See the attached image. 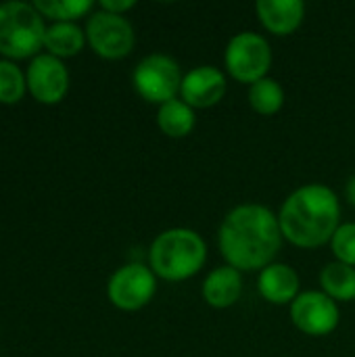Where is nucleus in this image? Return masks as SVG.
I'll return each instance as SVG.
<instances>
[{"label": "nucleus", "mask_w": 355, "mask_h": 357, "mask_svg": "<svg viewBox=\"0 0 355 357\" xmlns=\"http://www.w3.org/2000/svg\"><path fill=\"white\" fill-rule=\"evenodd\" d=\"M218 243L228 266L239 272L264 270L274 264L282 245L278 215L257 203L239 205L224 218Z\"/></svg>", "instance_id": "obj_1"}, {"label": "nucleus", "mask_w": 355, "mask_h": 357, "mask_svg": "<svg viewBox=\"0 0 355 357\" xmlns=\"http://www.w3.org/2000/svg\"><path fill=\"white\" fill-rule=\"evenodd\" d=\"M341 220V205L333 188L305 184L297 188L280 207L278 224L282 238L301 249H316L331 243Z\"/></svg>", "instance_id": "obj_2"}, {"label": "nucleus", "mask_w": 355, "mask_h": 357, "mask_svg": "<svg viewBox=\"0 0 355 357\" xmlns=\"http://www.w3.org/2000/svg\"><path fill=\"white\" fill-rule=\"evenodd\" d=\"M205 259L207 245L190 228H169L161 232L149 249L153 274L169 282L192 278L203 268Z\"/></svg>", "instance_id": "obj_3"}, {"label": "nucleus", "mask_w": 355, "mask_h": 357, "mask_svg": "<svg viewBox=\"0 0 355 357\" xmlns=\"http://www.w3.org/2000/svg\"><path fill=\"white\" fill-rule=\"evenodd\" d=\"M44 17L21 0L0 2V54L8 61L40 54L44 46Z\"/></svg>", "instance_id": "obj_4"}, {"label": "nucleus", "mask_w": 355, "mask_h": 357, "mask_svg": "<svg viewBox=\"0 0 355 357\" xmlns=\"http://www.w3.org/2000/svg\"><path fill=\"white\" fill-rule=\"evenodd\" d=\"M224 61L228 73L234 79L251 86L268 77V71L272 67V48L264 36L253 31H241L228 42Z\"/></svg>", "instance_id": "obj_5"}, {"label": "nucleus", "mask_w": 355, "mask_h": 357, "mask_svg": "<svg viewBox=\"0 0 355 357\" xmlns=\"http://www.w3.org/2000/svg\"><path fill=\"white\" fill-rule=\"evenodd\" d=\"M182 79L184 75L180 71V65L167 54L144 56L132 73L136 92L144 100L155 102L159 107L176 98V94L180 92Z\"/></svg>", "instance_id": "obj_6"}, {"label": "nucleus", "mask_w": 355, "mask_h": 357, "mask_svg": "<svg viewBox=\"0 0 355 357\" xmlns=\"http://www.w3.org/2000/svg\"><path fill=\"white\" fill-rule=\"evenodd\" d=\"M86 40L103 59H123L136 44L132 23L123 15H113L103 8L94 10L86 23Z\"/></svg>", "instance_id": "obj_7"}, {"label": "nucleus", "mask_w": 355, "mask_h": 357, "mask_svg": "<svg viewBox=\"0 0 355 357\" xmlns=\"http://www.w3.org/2000/svg\"><path fill=\"white\" fill-rule=\"evenodd\" d=\"M155 274L151 268L142 264H126L117 268L107 282L109 301L123 312L142 310L155 297Z\"/></svg>", "instance_id": "obj_8"}, {"label": "nucleus", "mask_w": 355, "mask_h": 357, "mask_svg": "<svg viewBox=\"0 0 355 357\" xmlns=\"http://www.w3.org/2000/svg\"><path fill=\"white\" fill-rule=\"evenodd\" d=\"M27 92L42 105H56L69 90V71L63 59L40 52L36 54L25 71Z\"/></svg>", "instance_id": "obj_9"}, {"label": "nucleus", "mask_w": 355, "mask_h": 357, "mask_svg": "<svg viewBox=\"0 0 355 357\" xmlns=\"http://www.w3.org/2000/svg\"><path fill=\"white\" fill-rule=\"evenodd\" d=\"M291 320L303 335L326 337L339 326V307L322 291H305L291 303Z\"/></svg>", "instance_id": "obj_10"}, {"label": "nucleus", "mask_w": 355, "mask_h": 357, "mask_svg": "<svg viewBox=\"0 0 355 357\" xmlns=\"http://www.w3.org/2000/svg\"><path fill=\"white\" fill-rule=\"evenodd\" d=\"M226 94V77L218 67L201 65L190 69L180 86L182 100L192 109H209Z\"/></svg>", "instance_id": "obj_11"}, {"label": "nucleus", "mask_w": 355, "mask_h": 357, "mask_svg": "<svg viewBox=\"0 0 355 357\" xmlns=\"http://www.w3.org/2000/svg\"><path fill=\"white\" fill-rule=\"evenodd\" d=\"M255 10L262 25L274 36L297 31L305 17V4L301 0H259Z\"/></svg>", "instance_id": "obj_12"}, {"label": "nucleus", "mask_w": 355, "mask_h": 357, "mask_svg": "<svg viewBox=\"0 0 355 357\" xmlns=\"http://www.w3.org/2000/svg\"><path fill=\"white\" fill-rule=\"evenodd\" d=\"M257 289L268 303L287 305L299 297V276L287 264H270L259 272Z\"/></svg>", "instance_id": "obj_13"}, {"label": "nucleus", "mask_w": 355, "mask_h": 357, "mask_svg": "<svg viewBox=\"0 0 355 357\" xmlns=\"http://www.w3.org/2000/svg\"><path fill=\"white\" fill-rule=\"evenodd\" d=\"M241 293H243V276L232 266L216 268L213 272L207 274L203 282V299L216 310L232 307L241 299Z\"/></svg>", "instance_id": "obj_14"}, {"label": "nucleus", "mask_w": 355, "mask_h": 357, "mask_svg": "<svg viewBox=\"0 0 355 357\" xmlns=\"http://www.w3.org/2000/svg\"><path fill=\"white\" fill-rule=\"evenodd\" d=\"M86 31L75 21H54L46 25L44 33V48L48 54L59 59L77 54L86 44Z\"/></svg>", "instance_id": "obj_15"}, {"label": "nucleus", "mask_w": 355, "mask_h": 357, "mask_svg": "<svg viewBox=\"0 0 355 357\" xmlns=\"http://www.w3.org/2000/svg\"><path fill=\"white\" fill-rule=\"evenodd\" d=\"M195 109L188 107L184 100H169L165 105L159 107L157 111V123H159V130L169 136V138H184L192 132L195 128Z\"/></svg>", "instance_id": "obj_16"}, {"label": "nucleus", "mask_w": 355, "mask_h": 357, "mask_svg": "<svg viewBox=\"0 0 355 357\" xmlns=\"http://www.w3.org/2000/svg\"><path fill=\"white\" fill-rule=\"evenodd\" d=\"M320 284H322V293L328 295L333 301H354L355 268L341 261H333L322 268Z\"/></svg>", "instance_id": "obj_17"}, {"label": "nucleus", "mask_w": 355, "mask_h": 357, "mask_svg": "<svg viewBox=\"0 0 355 357\" xmlns=\"http://www.w3.org/2000/svg\"><path fill=\"white\" fill-rule=\"evenodd\" d=\"M249 105L259 115H274L285 105V90L276 79L264 77L249 86Z\"/></svg>", "instance_id": "obj_18"}, {"label": "nucleus", "mask_w": 355, "mask_h": 357, "mask_svg": "<svg viewBox=\"0 0 355 357\" xmlns=\"http://www.w3.org/2000/svg\"><path fill=\"white\" fill-rule=\"evenodd\" d=\"M36 6V10L54 21H75L84 15H88L92 10V2L90 0H36L31 2Z\"/></svg>", "instance_id": "obj_19"}, {"label": "nucleus", "mask_w": 355, "mask_h": 357, "mask_svg": "<svg viewBox=\"0 0 355 357\" xmlns=\"http://www.w3.org/2000/svg\"><path fill=\"white\" fill-rule=\"evenodd\" d=\"M27 90L25 71L8 59H0V102L15 105L23 98Z\"/></svg>", "instance_id": "obj_20"}, {"label": "nucleus", "mask_w": 355, "mask_h": 357, "mask_svg": "<svg viewBox=\"0 0 355 357\" xmlns=\"http://www.w3.org/2000/svg\"><path fill=\"white\" fill-rule=\"evenodd\" d=\"M331 249L337 261L355 268V224H341L331 238Z\"/></svg>", "instance_id": "obj_21"}, {"label": "nucleus", "mask_w": 355, "mask_h": 357, "mask_svg": "<svg viewBox=\"0 0 355 357\" xmlns=\"http://www.w3.org/2000/svg\"><path fill=\"white\" fill-rule=\"evenodd\" d=\"M134 6H136L134 0H103L100 2V8L107 13H113V15H123L126 10H130Z\"/></svg>", "instance_id": "obj_22"}, {"label": "nucleus", "mask_w": 355, "mask_h": 357, "mask_svg": "<svg viewBox=\"0 0 355 357\" xmlns=\"http://www.w3.org/2000/svg\"><path fill=\"white\" fill-rule=\"evenodd\" d=\"M345 195H347V201L355 207V176H352L347 180V186H345Z\"/></svg>", "instance_id": "obj_23"}]
</instances>
